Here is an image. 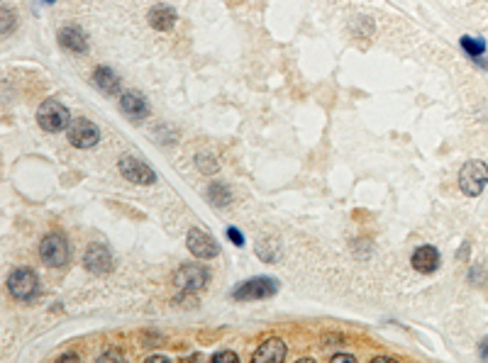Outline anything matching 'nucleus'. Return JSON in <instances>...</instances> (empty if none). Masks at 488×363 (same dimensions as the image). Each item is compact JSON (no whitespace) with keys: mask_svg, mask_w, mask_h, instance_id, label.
Wrapping results in <instances>:
<instances>
[{"mask_svg":"<svg viewBox=\"0 0 488 363\" xmlns=\"http://www.w3.org/2000/svg\"><path fill=\"white\" fill-rule=\"evenodd\" d=\"M488 186V166L479 158H471L459 171V191L466 198H479Z\"/></svg>","mask_w":488,"mask_h":363,"instance_id":"obj_1","label":"nucleus"},{"mask_svg":"<svg viewBox=\"0 0 488 363\" xmlns=\"http://www.w3.org/2000/svg\"><path fill=\"white\" fill-rule=\"evenodd\" d=\"M39 256H42V261L49 268H61L71 261V244L66 242L64 235L52 232V235H47L42 244H39Z\"/></svg>","mask_w":488,"mask_h":363,"instance_id":"obj_2","label":"nucleus"},{"mask_svg":"<svg viewBox=\"0 0 488 363\" xmlns=\"http://www.w3.org/2000/svg\"><path fill=\"white\" fill-rule=\"evenodd\" d=\"M279 292V281L271 276H256L249 281L235 286L232 300H266V297Z\"/></svg>","mask_w":488,"mask_h":363,"instance_id":"obj_3","label":"nucleus"},{"mask_svg":"<svg viewBox=\"0 0 488 363\" xmlns=\"http://www.w3.org/2000/svg\"><path fill=\"white\" fill-rule=\"evenodd\" d=\"M8 290L15 300H34L39 295V278L32 268H15L8 276Z\"/></svg>","mask_w":488,"mask_h":363,"instance_id":"obj_4","label":"nucleus"},{"mask_svg":"<svg viewBox=\"0 0 488 363\" xmlns=\"http://www.w3.org/2000/svg\"><path fill=\"white\" fill-rule=\"evenodd\" d=\"M37 124L44 132H61L68 124V110L59 101H44L37 110Z\"/></svg>","mask_w":488,"mask_h":363,"instance_id":"obj_5","label":"nucleus"},{"mask_svg":"<svg viewBox=\"0 0 488 363\" xmlns=\"http://www.w3.org/2000/svg\"><path fill=\"white\" fill-rule=\"evenodd\" d=\"M117 168H120V173L127 178V181L137 183V186H151V183L156 181V173L151 171L149 163H145L142 158H137V156H130V154L120 156Z\"/></svg>","mask_w":488,"mask_h":363,"instance_id":"obj_6","label":"nucleus"},{"mask_svg":"<svg viewBox=\"0 0 488 363\" xmlns=\"http://www.w3.org/2000/svg\"><path fill=\"white\" fill-rule=\"evenodd\" d=\"M208 268L198 266V263H184V266L176 271L174 276V283L179 290L184 292H195L200 290V288H205V283H208Z\"/></svg>","mask_w":488,"mask_h":363,"instance_id":"obj_7","label":"nucleus"},{"mask_svg":"<svg viewBox=\"0 0 488 363\" xmlns=\"http://www.w3.org/2000/svg\"><path fill=\"white\" fill-rule=\"evenodd\" d=\"M66 129H68V142L78 149L96 147V144L101 142V129H98V124H93L91 120H86V117L73 120Z\"/></svg>","mask_w":488,"mask_h":363,"instance_id":"obj_8","label":"nucleus"},{"mask_svg":"<svg viewBox=\"0 0 488 363\" xmlns=\"http://www.w3.org/2000/svg\"><path fill=\"white\" fill-rule=\"evenodd\" d=\"M186 246L195 258H215L220 253V244L213 235L203 230H191L186 235Z\"/></svg>","mask_w":488,"mask_h":363,"instance_id":"obj_9","label":"nucleus"},{"mask_svg":"<svg viewBox=\"0 0 488 363\" xmlns=\"http://www.w3.org/2000/svg\"><path fill=\"white\" fill-rule=\"evenodd\" d=\"M83 268L96 273V276H105L112 268L110 249L103 246V244H91V246L86 249V253H83Z\"/></svg>","mask_w":488,"mask_h":363,"instance_id":"obj_10","label":"nucleus"},{"mask_svg":"<svg viewBox=\"0 0 488 363\" xmlns=\"http://www.w3.org/2000/svg\"><path fill=\"white\" fill-rule=\"evenodd\" d=\"M120 110L125 112V117L140 122L149 115V103L140 91H125L120 96Z\"/></svg>","mask_w":488,"mask_h":363,"instance_id":"obj_11","label":"nucleus"},{"mask_svg":"<svg viewBox=\"0 0 488 363\" xmlns=\"http://www.w3.org/2000/svg\"><path fill=\"white\" fill-rule=\"evenodd\" d=\"M440 261H442L440 251H437L432 244H422V246H417L411 256V263L417 273H435L437 268H440Z\"/></svg>","mask_w":488,"mask_h":363,"instance_id":"obj_12","label":"nucleus"},{"mask_svg":"<svg viewBox=\"0 0 488 363\" xmlns=\"http://www.w3.org/2000/svg\"><path fill=\"white\" fill-rule=\"evenodd\" d=\"M59 44H61L64 49H68V52L73 54H86L88 52V37L83 34L81 27H64L59 29Z\"/></svg>","mask_w":488,"mask_h":363,"instance_id":"obj_13","label":"nucleus"},{"mask_svg":"<svg viewBox=\"0 0 488 363\" xmlns=\"http://www.w3.org/2000/svg\"><path fill=\"white\" fill-rule=\"evenodd\" d=\"M286 344L281 339H266L264 344L256 349V354L251 356L254 363H279L286 359Z\"/></svg>","mask_w":488,"mask_h":363,"instance_id":"obj_14","label":"nucleus"},{"mask_svg":"<svg viewBox=\"0 0 488 363\" xmlns=\"http://www.w3.org/2000/svg\"><path fill=\"white\" fill-rule=\"evenodd\" d=\"M93 83H96L98 91L105 93V96H117V93L122 91L120 76H117L115 71H110V68H105V66H98L96 71H93Z\"/></svg>","mask_w":488,"mask_h":363,"instance_id":"obj_15","label":"nucleus"},{"mask_svg":"<svg viewBox=\"0 0 488 363\" xmlns=\"http://www.w3.org/2000/svg\"><path fill=\"white\" fill-rule=\"evenodd\" d=\"M149 24L156 32H169L176 24V10L171 5H154L149 10Z\"/></svg>","mask_w":488,"mask_h":363,"instance_id":"obj_16","label":"nucleus"},{"mask_svg":"<svg viewBox=\"0 0 488 363\" xmlns=\"http://www.w3.org/2000/svg\"><path fill=\"white\" fill-rule=\"evenodd\" d=\"M459 44H461V49H464V54L471 59V61L486 54V39H481V37H461Z\"/></svg>","mask_w":488,"mask_h":363,"instance_id":"obj_17","label":"nucleus"},{"mask_svg":"<svg viewBox=\"0 0 488 363\" xmlns=\"http://www.w3.org/2000/svg\"><path fill=\"white\" fill-rule=\"evenodd\" d=\"M256 253H259V258H264V261H269V263H274V261H279V258H281V249L274 239H271V242L266 239V242L256 244Z\"/></svg>","mask_w":488,"mask_h":363,"instance_id":"obj_18","label":"nucleus"},{"mask_svg":"<svg viewBox=\"0 0 488 363\" xmlns=\"http://www.w3.org/2000/svg\"><path fill=\"white\" fill-rule=\"evenodd\" d=\"M205 195H208V202H210V205H215V207H225V205L230 202L228 188H225V186H218V183H215V186H210Z\"/></svg>","mask_w":488,"mask_h":363,"instance_id":"obj_19","label":"nucleus"},{"mask_svg":"<svg viewBox=\"0 0 488 363\" xmlns=\"http://www.w3.org/2000/svg\"><path fill=\"white\" fill-rule=\"evenodd\" d=\"M195 163H198V168H203V173H215V171H218V163H215L210 156H203V154H198V156H195Z\"/></svg>","mask_w":488,"mask_h":363,"instance_id":"obj_20","label":"nucleus"},{"mask_svg":"<svg viewBox=\"0 0 488 363\" xmlns=\"http://www.w3.org/2000/svg\"><path fill=\"white\" fill-rule=\"evenodd\" d=\"M13 10H8V8H3V34L8 37L10 32H13V27H15V17H13Z\"/></svg>","mask_w":488,"mask_h":363,"instance_id":"obj_21","label":"nucleus"},{"mask_svg":"<svg viewBox=\"0 0 488 363\" xmlns=\"http://www.w3.org/2000/svg\"><path fill=\"white\" fill-rule=\"evenodd\" d=\"M225 361L237 363V361H239V356H237V354H232V351H218V354H213V363H225Z\"/></svg>","mask_w":488,"mask_h":363,"instance_id":"obj_22","label":"nucleus"},{"mask_svg":"<svg viewBox=\"0 0 488 363\" xmlns=\"http://www.w3.org/2000/svg\"><path fill=\"white\" fill-rule=\"evenodd\" d=\"M228 237H230V242H232L235 246H244V237H242V232H239L237 227H228Z\"/></svg>","mask_w":488,"mask_h":363,"instance_id":"obj_23","label":"nucleus"},{"mask_svg":"<svg viewBox=\"0 0 488 363\" xmlns=\"http://www.w3.org/2000/svg\"><path fill=\"white\" fill-rule=\"evenodd\" d=\"M479 356H481V361H488V336L479 344Z\"/></svg>","mask_w":488,"mask_h":363,"instance_id":"obj_24","label":"nucleus"},{"mask_svg":"<svg viewBox=\"0 0 488 363\" xmlns=\"http://www.w3.org/2000/svg\"><path fill=\"white\" fill-rule=\"evenodd\" d=\"M332 361H334V363H339V361H347V363H357V359H354V356H349V354H337V356H332Z\"/></svg>","mask_w":488,"mask_h":363,"instance_id":"obj_25","label":"nucleus"},{"mask_svg":"<svg viewBox=\"0 0 488 363\" xmlns=\"http://www.w3.org/2000/svg\"><path fill=\"white\" fill-rule=\"evenodd\" d=\"M120 359H122L120 354H112V351H108V354H103L98 361H120Z\"/></svg>","mask_w":488,"mask_h":363,"instance_id":"obj_26","label":"nucleus"},{"mask_svg":"<svg viewBox=\"0 0 488 363\" xmlns=\"http://www.w3.org/2000/svg\"><path fill=\"white\" fill-rule=\"evenodd\" d=\"M371 363H398V359H393V356H376Z\"/></svg>","mask_w":488,"mask_h":363,"instance_id":"obj_27","label":"nucleus"},{"mask_svg":"<svg viewBox=\"0 0 488 363\" xmlns=\"http://www.w3.org/2000/svg\"><path fill=\"white\" fill-rule=\"evenodd\" d=\"M466 256H469V242H466L464 246H461V251H457V258H461V261H464Z\"/></svg>","mask_w":488,"mask_h":363,"instance_id":"obj_28","label":"nucleus"},{"mask_svg":"<svg viewBox=\"0 0 488 363\" xmlns=\"http://www.w3.org/2000/svg\"><path fill=\"white\" fill-rule=\"evenodd\" d=\"M474 61L479 64L481 68H486V71H488V57H486V54H484V57H479V59H474Z\"/></svg>","mask_w":488,"mask_h":363,"instance_id":"obj_29","label":"nucleus"},{"mask_svg":"<svg viewBox=\"0 0 488 363\" xmlns=\"http://www.w3.org/2000/svg\"><path fill=\"white\" fill-rule=\"evenodd\" d=\"M59 361H78V356L76 354H64V356H59Z\"/></svg>","mask_w":488,"mask_h":363,"instance_id":"obj_30","label":"nucleus"},{"mask_svg":"<svg viewBox=\"0 0 488 363\" xmlns=\"http://www.w3.org/2000/svg\"><path fill=\"white\" fill-rule=\"evenodd\" d=\"M149 361H169L166 356H149Z\"/></svg>","mask_w":488,"mask_h":363,"instance_id":"obj_31","label":"nucleus"},{"mask_svg":"<svg viewBox=\"0 0 488 363\" xmlns=\"http://www.w3.org/2000/svg\"><path fill=\"white\" fill-rule=\"evenodd\" d=\"M44 3H54V0H44Z\"/></svg>","mask_w":488,"mask_h":363,"instance_id":"obj_32","label":"nucleus"}]
</instances>
